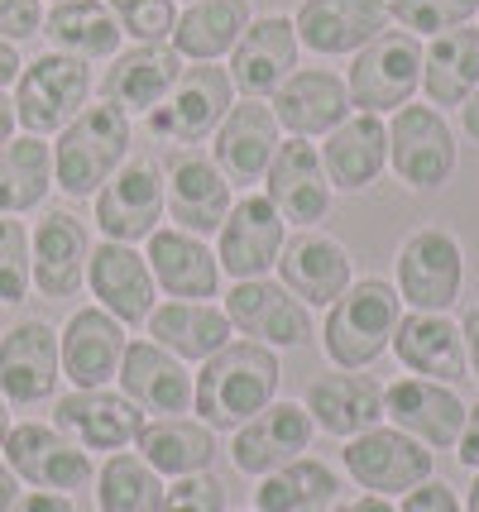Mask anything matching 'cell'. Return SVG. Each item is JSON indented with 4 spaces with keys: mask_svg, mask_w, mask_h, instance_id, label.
Here are the masks:
<instances>
[{
    "mask_svg": "<svg viewBox=\"0 0 479 512\" xmlns=\"http://www.w3.org/2000/svg\"><path fill=\"white\" fill-rule=\"evenodd\" d=\"M278 355L259 340H230L197 369V398L192 412L202 417L211 431H240V426L259 417L278 393Z\"/></svg>",
    "mask_w": 479,
    "mask_h": 512,
    "instance_id": "1",
    "label": "cell"
},
{
    "mask_svg": "<svg viewBox=\"0 0 479 512\" xmlns=\"http://www.w3.org/2000/svg\"><path fill=\"white\" fill-rule=\"evenodd\" d=\"M130 139H135V125H130V115L120 106H111V101H96L92 106L87 101V111L58 130V144H53V187H63L68 197H96L125 168Z\"/></svg>",
    "mask_w": 479,
    "mask_h": 512,
    "instance_id": "2",
    "label": "cell"
},
{
    "mask_svg": "<svg viewBox=\"0 0 479 512\" xmlns=\"http://www.w3.org/2000/svg\"><path fill=\"white\" fill-rule=\"evenodd\" d=\"M403 297L384 278H360L326 307V326H321V350L336 369L360 374L393 345V331L403 321Z\"/></svg>",
    "mask_w": 479,
    "mask_h": 512,
    "instance_id": "3",
    "label": "cell"
},
{
    "mask_svg": "<svg viewBox=\"0 0 479 512\" xmlns=\"http://www.w3.org/2000/svg\"><path fill=\"white\" fill-rule=\"evenodd\" d=\"M92 63L72 58V53H39L34 63L20 67L15 77V120L24 134H58L63 125H72L77 115L87 111L92 101Z\"/></svg>",
    "mask_w": 479,
    "mask_h": 512,
    "instance_id": "4",
    "label": "cell"
},
{
    "mask_svg": "<svg viewBox=\"0 0 479 512\" xmlns=\"http://www.w3.org/2000/svg\"><path fill=\"white\" fill-rule=\"evenodd\" d=\"M422 53H427V44L408 29H384L379 39H369L345 72L350 106L365 115L403 111L412 91H422Z\"/></svg>",
    "mask_w": 479,
    "mask_h": 512,
    "instance_id": "5",
    "label": "cell"
},
{
    "mask_svg": "<svg viewBox=\"0 0 479 512\" xmlns=\"http://www.w3.org/2000/svg\"><path fill=\"white\" fill-rule=\"evenodd\" d=\"M230 106H235V82H230L226 67L192 63L183 67L173 91L144 115V130L163 139V144H202V139L221 130Z\"/></svg>",
    "mask_w": 479,
    "mask_h": 512,
    "instance_id": "6",
    "label": "cell"
},
{
    "mask_svg": "<svg viewBox=\"0 0 479 512\" xmlns=\"http://www.w3.org/2000/svg\"><path fill=\"white\" fill-rule=\"evenodd\" d=\"M456 134L446 125V115L436 106H403L388 120V163L398 182H408L417 192H432L441 182H451L456 173Z\"/></svg>",
    "mask_w": 479,
    "mask_h": 512,
    "instance_id": "7",
    "label": "cell"
},
{
    "mask_svg": "<svg viewBox=\"0 0 479 512\" xmlns=\"http://www.w3.org/2000/svg\"><path fill=\"white\" fill-rule=\"evenodd\" d=\"M5 465L15 469V479L29 484V489H48V493H77L96 484V465L92 455L68 441L58 426H44V422H20L10 426L5 436Z\"/></svg>",
    "mask_w": 479,
    "mask_h": 512,
    "instance_id": "8",
    "label": "cell"
},
{
    "mask_svg": "<svg viewBox=\"0 0 479 512\" xmlns=\"http://www.w3.org/2000/svg\"><path fill=\"white\" fill-rule=\"evenodd\" d=\"M345 474L365 493H412L417 484L432 479V450L412 441L398 426H369L360 436H350L341 450Z\"/></svg>",
    "mask_w": 479,
    "mask_h": 512,
    "instance_id": "9",
    "label": "cell"
},
{
    "mask_svg": "<svg viewBox=\"0 0 479 512\" xmlns=\"http://www.w3.org/2000/svg\"><path fill=\"white\" fill-rule=\"evenodd\" d=\"M465 283V254L451 230H417L398 249V297L412 312H451Z\"/></svg>",
    "mask_w": 479,
    "mask_h": 512,
    "instance_id": "10",
    "label": "cell"
},
{
    "mask_svg": "<svg viewBox=\"0 0 479 512\" xmlns=\"http://www.w3.org/2000/svg\"><path fill=\"white\" fill-rule=\"evenodd\" d=\"M96 225L115 245H139L159 230L163 211H168V182L154 163L144 158H125V168L115 173L101 192H96Z\"/></svg>",
    "mask_w": 479,
    "mask_h": 512,
    "instance_id": "11",
    "label": "cell"
},
{
    "mask_svg": "<svg viewBox=\"0 0 479 512\" xmlns=\"http://www.w3.org/2000/svg\"><path fill=\"white\" fill-rule=\"evenodd\" d=\"M221 307H226L230 326L245 335V340H259V345H269V350H297V345H307V335H312L307 307H302L278 278H240V283L221 297Z\"/></svg>",
    "mask_w": 479,
    "mask_h": 512,
    "instance_id": "12",
    "label": "cell"
},
{
    "mask_svg": "<svg viewBox=\"0 0 479 512\" xmlns=\"http://www.w3.org/2000/svg\"><path fill=\"white\" fill-rule=\"evenodd\" d=\"M144 422H149V417H144L120 388H72V393H63L58 407H53V426H58L68 441H77L87 455H92V450H106V455L130 450L139 441Z\"/></svg>",
    "mask_w": 479,
    "mask_h": 512,
    "instance_id": "13",
    "label": "cell"
},
{
    "mask_svg": "<svg viewBox=\"0 0 479 512\" xmlns=\"http://www.w3.org/2000/svg\"><path fill=\"white\" fill-rule=\"evenodd\" d=\"M63 379V350H58V331L48 321H15L0 335V393L10 407H39L58 393Z\"/></svg>",
    "mask_w": 479,
    "mask_h": 512,
    "instance_id": "14",
    "label": "cell"
},
{
    "mask_svg": "<svg viewBox=\"0 0 479 512\" xmlns=\"http://www.w3.org/2000/svg\"><path fill=\"white\" fill-rule=\"evenodd\" d=\"M288 245V221L269 197H240L230 206L226 225L216 230V264L226 278H269L278 254Z\"/></svg>",
    "mask_w": 479,
    "mask_h": 512,
    "instance_id": "15",
    "label": "cell"
},
{
    "mask_svg": "<svg viewBox=\"0 0 479 512\" xmlns=\"http://www.w3.org/2000/svg\"><path fill=\"white\" fill-rule=\"evenodd\" d=\"M115 383H120V393L135 402L144 417H187L192 398H197V374H187L183 359L168 355L149 335L125 345Z\"/></svg>",
    "mask_w": 479,
    "mask_h": 512,
    "instance_id": "16",
    "label": "cell"
},
{
    "mask_svg": "<svg viewBox=\"0 0 479 512\" xmlns=\"http://www.w3.org/2000/svg\"><path fill=\"white\" fill-rule=\"evenodd\" d=\"M465 398L456 393V383L436 379H408L388 383L384 388V417L398 431H408L412 441H422L427 450H451L465 431Z\"/></svg>",
    "mask_w": 479,
    "mask_h": 512,
    "instance_id": "17",
    "label": "cell"
},
{
    "mask_svg": "<svg viewBox=\"0 0 479 512\" xmlns=\"http://www.w3.org/2000/svg\"><path fill=\"white\" fill-rule=\"evenodd\" d=\"M87 288H92L96 307L111 312L125 331H130V326H144L149 312L159 307V283H154V273H149V259H144L135 245H115V240L92 245Z\"/></svg>",
    "mask_w": 479,
    "mask_h": 512,
    "instance_id": "18",
    "label": "cell"
},
{
    "mask_svg": "<svg viewBox=\"0 0 479 512\" xmlns=\"http://www.w3.org/2000/svg\"><path fill=\"white\" fill-rule=\"evenodd\" d=\"M278 144H283V125H278L274 106L259 101V96H245V101H235L230 115L221 120L216 144H211V149H216L211 163L226 173L230 187H254V182H264Z\"/></svg>",
    "mask_w": 479,
    "mask_h": 512,
    "instance_id": "19",
    "label": "cell"
},
{
    "mask_svg": "<svg viewBox=\"0 0 479 512\" xmlns=\"http://www.w3.org/2000/svg\"><path fill=\"white\" fill-rule=\"evenodd\" d=\"M331 178L321 168V154L312 139H288L278 144L274 163L264 173V197L274 201V211L297 230H312L317 221H326L331 211Z\"/></svg>",
    "mask_w": 479,
    "mask_h": 512,
    "instance_id": "20",
    "label": "cell"
},
{
    "mask_svg": "<svg viewBox=\"0 0 479 512\" xmlns=\"http://www.w3.org/2000/svg\"><path fill=\"white\" fill-rule=\"evenodd\" d=\"M312 431H317V422H312L307 407H297V402H269L259 417H250V422L235 431L230 460H235L240 474L264 479V474L302 460V450L312 446Z\"/></svg>",
    "mask_w": 479,
    "mask_h": 512,
    "instance_id": "21",
    "label": "cell"
},
{
    "mask_svg": "<svg viewBox=\"0 0 479 512\" xmlns=\"http://www.w3.org/2000/svg\"><path fill=\"white\" fill-rule=\"evenodd\" d=\"M297 29L288 15H254L250 29L240 34V44L230 48V82L245 96H274L288 77L297 72Z\"/></svg>",
    "mask_w": 479,
    "mask_h": 512,
    "instance_id": "22",
    "label": "cell"
},
{
    "mask_svg": "<svg viewBox=\"0 0 479 512\" xmlns=\"http://www.w3.org/2000/svg\"><path fill=\"white\" fill-rule=\"evenodd\" d=\"M130 335L101 307H77L68 326L58 331V350H63V379L72 388H111L120 374Z\"/></svg>",
    "mask_w": 479,
    "mask_h": 512,
    "instance_id": "23",
    "label": "cell"
},
{
    "mask_svg": "<svg viewBox=\"0 0 479 512\" xmlns=\"http://www.w3.org/2000/svg\"><path fill=\"white\" fill-rule=\"evenodd\" d=\"M144 259L159 292L168 297H183V302H211L221 297V264H216V249H206L202 235H187L178 225H159L149 240H144Z\"/></svg>",
    "mask_w": 479,
    "mask_h": 512,
    "instance_id": "24",
    "label": "cell"
},
{
    "mask_svg": "<svg viewBox=\"0 0 479 512\" xmlns=\"http://www.w3.org/2000/svg\"><path fill=\"white\" fill-rule=\"evenodd\" d=\"M293 29L297 44L312 53H360L388 29V0H302Z\"/></svg>",
    "mask_w": 479,
    "mask_h": 512,
    "instance_id": "25",
    "label": "cell"
},
{
    "mask_svg": "<svg viewBox=\"0 0 479 512\" xmlns=\"http://www.w3.org/2000/svg\"><path fill=\"white\" fill-rule=\"evenodd\" d=\"M278 283L293 292L302 307H331L355 278H350V249L331 235L302 230L288 235V245L278 254Z\"/></svg>",
    "mask_w": 479,
    "mask_h": 512,
    "instance_id": "26",
    "label": "cell"
},
{
    "mask_svg": "<svg viewBox=\"0 0 479 512\" xmlns=\"http://www.w3.org/2000/svg\"><path fill=\"white\" fill-rule=\"evenodd\" d=\"M163 182H168V216H173L178 230L206 240V235H216L226 225L235 197H230L226 173L206 154H173Z\"/></svg>",
    "mask_w": 479,
    "mask_h": 512,
    "instance_id": "27",
    "label": "cell"
},
{
    "mask_svg": "<svg viewBox=\"0 0 479 512\" xmlns=\"http://www.w3.org/2000/svg\"><path fill=\"white\" fill-rule=\"evenodd\" d=\"M269 106H274L278 125L293 139H326L345 115L355 111L350 91H345V77L326 72V67H297L293 77L269 96Z\"/></svg>",
    "mask_w": 479,
    "mask_h": 512,
    "instance_id": "28",
    "label": "cell"
},
{
    "mask_svg": "<svg viewBox=\"0 0 479 512\" xmlns=\"http://www.w3.org/2000/svg\"><path fill=\"white\" fill-rule=\"evenodd\" d=\"M87 259H92V240L72 211H48L29 230V268H34V288L44 297H58V302L72 297L87 283Z\"/></svg>",
    "mask_w": 479,
    "mask_h": 512,
    "instance_id": "29",
    "label": "cell"
},
{
    "mask_svg": "<svg viewBox=\"0 0 479 512\" xmlns=\"http://www.w3.org/2000/svg\"><path fill=\"white\" fill-rule=\"evenodd\" d=\"M178 77H183V53L173 44H135L111 58L101 77V101L120 106L125 115H149Z\"/></svg>",
    "mask_w": 479,
    "mask_h": 512,
    "instance_id": "30",
    "label": "cell"
},
{
    "mask_svg": "<svg viewBox=\"0 0 479 512\" xmlns=\"http://www.w3.org/2000/svg\"><path fill=\"white\" fill-rule=\"evenodd\" d=\"M398 364L417 374V379H436V383H460L470 374V359H465V335L446 312H403L393 345H388Z\"/></svg>",
    "mask_w": 479,
    "mask_h": 512,
    "instance_id": "31",
    "label": "cell"
},
{
    "mask_svg": "<svg viewBox=\"0 0 479 512\" xmlns=\"http://www.w3.org/2000/svg\"><path fill=\"white\" fill-rule=\"evenodd\" d=\"M321 168L336 192H365L379 182V173L388 168V125L384 115L350 111L336 130L321 139Z\"/></svg>",
    "mask_w": 479,
    "mask_h": 512,
    "instance_id": "32",
    "label": "cell"
},
{
    "mask_svg": "<svg viewBox=\"0 0 479 512\" xmlns=\"http://www.w3.org/2000/svg\"><path fill=\"white\" fill-rule=\"evenodd\" d=\"M149 340L163 345L168 355H178L183 364H202L211 359L221 345L235 340V326H230L226 307L216 302H183V297H168L149 312Z\"/></svg>",
    "mask_w": 479,
    "mask_h": 512,
    "instance_id": "33",
    "label": "cell"
},
{
    "mask_svg": "<svg viewBox=\"0 0 479 512\" xmlns=\"http://www.w3.org/2000/svg\"><path fill=\"white\" fill-rule=\"evenodd\" d=\"M307 412H312V422L326 431V436H360L369 426L384 422V383L374 379V374H326L307 388V402H302Z\"/></svg>",
    "mask_w": 479,
    "mask_h": 512,
    "instance_id": "34",
    "label": "cell"
},
{
    "mask_svg": "<svg viewBox=\"0 0 479 512\" xmlns=\"http://www.w3.org/2000/svg\"><path fill=\"white\" fill-rule=\"evenodd\" d=\"M44 39L53 53H72L82 63H111L125 34L106 0H63L44 15Z\"/></svg>",
    "mask_w": 479,
    "mask_h": 512,
    "instance_id": "35",
    "label": "cell"
},
{
    "mask_svg": "<svg viewBox=\"0 0 479 512\" xmlns=\"http://www.w3.org/2000/svg\"><path fill=\"white\" fill-rule=\"evenodd\" d=\"M139 460L159 469L168 479H187V474H206L216 460V431L192 417H149L139 431Z\"/></svg>",
    "mask_w": 479,
    "mask_h": 512,
    "instance_id": "36",
    "label": "cell"
},
{
    "mask_svg": "<svg viewBox=\"0 0 479 512\" xmlns=\"http://www.w3.org/2000/svg\"><path fill=\"white\" fill-rule=\"evenodd\" d=\"M422 91L432 106H465L479 91V29L460 24L427 39L422 53Z\"/></svg>",
    "mask_w": 479,
    "mask_h": 512,
    "instance_id": "37",
    "label": "cell"
},
{
    "mask_svg": "<svg viewBox=\"0 0 479 512\" xmlns=\"http://www.w3.org/2000/svg\"><path fill=\"white\" fill-rule=\"evenodd\" d=\"M250 20H254L250 0H192L178 15V24H173L168 44L178 48L187 63H216V58H226L230 48L240 44Z\"/></svg>",
    "mask_w": 479,
    "mask_h": 512,
    "instance_id": "38",
    "label": "cell"
},
{
    "mask_svg": "<svg viewBox=\"0 0 479 512\" xmlns=\"http://www.w3.org/2000/svg\"><path fill=\"white\" fill-rule=\"evenodd\" d=\"M53 192V144L39 134H15L0 149V216L39 211Z\"/></svg>",
    "mask_w": 479,
    "mask_h": 512,
    "instance_id": "39",
    "label": "cell"
},
{
    "mask_svg": "<svg viewBox=\"0 0 479 512\" xmlns=\"http://www.w3.org/2000/svg\"><path fill=\"white\" fill-rule=\"evenodd\" d=\"M336 489H341L336 474L321 465V460L302 455V460H293V465H283L259 479L254 508L259 512H321V508H331Z\"/></svg>",
    "mask_w": 479,
    "mask_h": 512,
    "instance_id": "40",
    "label": "cell"
},
{
    "mask_svg": "<svg viewBox=\"0 0 479 512\" xmlns=\"http://www.w3.org/2000/svg\"><path fill=\"white\" fill-rule=\"evenodd\" d=\"M163 484L159 469H149L135 450H115L96 474V512H163Z\"/></svg>",
    "mask_w": 479,
    "mask_h": 512,
    "instance_id": "41",
    "label": "cell"
},
{
    "mask_svg": "<svg viewBox=\"0 0 479 512\" xmlns=\"http://www.w3.org/2000/svg\"><path fill=\"white\" fill-rule=\"evenodd\" d=\"M479 15V0H388V20L417 39H436Z\"/></svg>",
    "mask_w": 479,
    "mask_h": 512,
    "instance_id": "42",
    "label": "cell"
},
{
    "mask_svg": "<svg viewBox=\"0 0 479 512\" xmlns=\"http://www.w3.org/2000/svg\"><path fill=\"white\" fill-rule=\"evenodd\" d=\"M34 288L29 268V230L15 216H0V307H20Z\"/></svg>",
    "mask_w": 479,
    "mask_h": 512,
    "instance_id": "43",
    "label": "cell"
},
{
    "mask_svg": "<svg viewBox=\"0 0 479 512\" xmlns=\"http://www.w3.org/2000/svg\"><path fill=\"white\" fill-rule=\"evenodd\" d=\"M115 24L135 44H168L178 24V0H106Z\"/></svg>",
    "mask_w": 479,
    "mask_h": 512,
    "instance_id": "44",
    "label": "cell"
},
{
    "mask_svg": "<svg viewBox=\"0 0 479 512\" xmlns=\"http://www.w3.org/2000/svg\"><path fill=\"white\" fill-rule=\"evenodd\" d=\"M163 512H226V489L216 474L173 479V489L163 493Z\"/></svg>",
    "mask_w": 479,
    "mask_h": 512,
    "instance_id": "45",
    "label": "cell"
},
{
    "mask_svg": "<svg viewBox=\"0 0 479 512\" xmlns=\"http://www.w3.org/2000/svg\"><path fill=\"white\" fill-rule=\"evenodd\" d=\"M44 34V0H0V39L24 44Z\"/></svg>",
    "mask_w": 479,
    "mask_h": 512,
    "instance_id": "46",
    "label": "cell"
},
{
    "mask_svg": "<svg viewBox=\"0 0 479 512\" xmlns=\"http://www.w3.org/2000/svg\"><path fill=\"white\" fill-rule=\"evenodd\" d=\"M398 512H465V503L456 498V489L451 484H417V489L403 498V508Z\"/></svg>",
    "mask_w": 479,
    "mask_h": 512,
    "instance_id": "47",
    "label": "cell"
},
{
    "mask_svg": "<svg viewBox=\"0 0 479 512\" xmlns=\"http://www.w3.org/2000/svg\"><path fill=\"white\" fill-rule=\"evenodd\" d=\"M10 512H72V498L68 493H48V489H34V493H20Z\"/></svg>",
    "mask_w": 479,
    "mask_h": 512,
    "instance_id": "48",
    "label": "cell"
},
{
    "mask_svg": "<svg viewBox=\"0 0 479 512\" xmlns=\"http://www.w3.org/2000/svg\"><path fill=\"white\" fill-rule=\"evenodd\" d=\"M456 455L465 469H479V402L465 412V431H460V441H456Z\"/></svg>",
    "mask_w": 479,
    "mask_h": 512,
    "instance_id": "49",
    "label": "cell"
},
{
    "mask_svg": "<svg viewBox=\"0 0 479 512\" xmlns=\"http://www.w3.org/2000/svg\"><path fill=\"white\" fill-rule=\"evenodd\" d=\"M20 67H24V58H20V44H10V39H0V91H5V87H15V77H20Z\"/></svg>",
    "mask_w": 479,
    "mask_h": 512,
    "instance_id": "50",
    "label": "cell"
},
{
    "mask_svg": "<svg viewBox=\"0 0 479 512\" xmlns=\"http://www.w3.org/2000/svg\"><path fill=\"white\" fill-rule=\"evenodd\" d=\"M460 335H465V359H470V374L479 379V307L460 321Z\"/></svg>",
    "mask_w": 479,
    "mask_h": 512,
    "instance_id": "51",
    "label": "cell"
},
{
    "mask_svg": "<svg viewBox=\"0 0 479 512\" xmlns=\"http://www.w3.org/2000/svg\"><path fill=\"white\" fill-rule=\"evenodd\" d=\"M15 130H20V120H15V101H10V96L0 91V149H5V144L15 139Z\"/></svg>",
    "mask_w": 479,
    "mask_h": 512,
    "instance_id": "52",
    "label": "cell"
},
{
    "mask_svg": "<svg viewBox=\"0 0 479 512\" xmlns=\"http://www.w3.org/2000/svg\"><path fill=\"white\" fill-rule=\"evenodd\" d=\"M15 498H20V479H15V469L0 460V512H10Z\"/></svg>",
    "mask_w": 479,
    "mask_h": 512,
    "instance_id": "53",
    "label": "cell"
},
{
    "mask_svg": "<svg viewBox=\"0 0 479 512\" xmlns=\"http://www.w3.org/2000/svg\"><path fill=\"white\" fill-rule=\"evenodd\" d=\"M460 125H465V134H470V139L479 144V91L470 96V101H465V106H460Z\"/></svg>",
    "mask_w": 479,
    "mask_h": 512,
    "instance_id": "54",
    "label": "cell"
},
{
    "mask_svg": "<svg viewBox=\"0 0 479 512\" xmlns=\"http://www.w3.org/2000/svg\"><path fill=\"white\" fill-rule=\"evenodd\" d=\"M345 512H398V508L388 503L384 493H365V498H355V503H350Z\"/></svg>",
    "mask_w": 479,
    "mask_h": 512,
    "instance_id": "55",
    "label": "cell"
},
{
    "mask_svg": "<svg viewBox=\"0 0 479 512\" xmlns=\"http://www.w3.org/2000/svg\"><path fill=\"white\" fill-rule=\"evenodd\" d=\"M10 398H5V393H0V446H5V436H10Z\"/></svg>",
    "mask_w": 479,
    "mask_h": 512,
    "instance_id": "56",
    "label": "cell"
},
{
    "mask_svg": "<svg viewBox=\"0 0 479 512\" xmlns=\"http://www.w3.org/2000/svg\"><path fill=\"white\" fill-rule=\"evenodd\" d=\"M465 512H479V469H475V484L465 493Z\"/></svg>",
    "mask_w": 479,
    "mask_h": 512,
    "instance_id": "57",
    "label": "cell"
},
{
    "mask_svg": "<svg viewBox=\"0 0 479 512\" xmlns=\"http://www.w3.org/2000/svg\"><path fill=\"white\" fill-rule=\"evenodd\" d=\"M53 5H63V0H53Z\"/></svg>",
    "mask_w": 479,
    "mask_h": 512,
    "instance_id": "58",
    "label": "cell"
},
{
    "mask_svg": "<svg viewBox=\"0 0 479 512\" xmlns=\"http://www.w3.org/2000/svg\"><path fill=\"white\" fill-rule=\"evenodd\" d=\"M321 512H331V508H321Z\"/></svg>",
    "mask_w": 479,
    "mask_h": 512,
    "instance_id": "59",
    "label": "cell"
},
{
    "mask_svg": "<svg viewBox=\"0 0 479 512\" xmlns=\"http://www.w3.org/2000/svg\"><path fill=\"white\" fill-rule=\"evenodd\" d=\"M187 5H192V0H187Z\"/></svg>",
    "mask_w": 479,
    "mask_h": 512,
    "instance_id": "60",
    "label": "cell"
}]
</instances>
